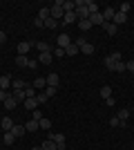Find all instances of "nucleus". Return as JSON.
<instances>
[{
    "mask_svg": "<svg viewBox=\"0 0 134 150\" xmlns=\"http://www.w3.org/2000/svg\"><path fill=\"white\" fill-rule=\"evenodd\" d=\"M40 88H47V81H45V76H40V79H36V81H34V90H40Z\"/></svg>",
    "mask_w": 134,
    "mask_h": 150,
    "instance_id": "7c9ffc66",
    "label": "nucleus"
},
{
    "mask_svg": "<svg viewBox=\"0 0 134 150\" xmlns=\"http://www.w3.org/2000/svg\"><path fill=\"white\" fill-rule=\"evenodd\" d=\"M119 123H121V121H119V117H112V119H109V125H112V128H116Z\"/></svg>",
    "mask_w": 134,
    "mask_h": 150,
    "instance_id": "a18cd8bd",
    "label": "nucleus"
},
{
    "mask_svg": "<svg viewBox=\"0 0 134 150\" xmlns=\"http://www.w3.org/2000/svg\"><path fill=\"white\" fill-rule=\"evenodd\" d=\"M85 2H87V9H89V16H92V13H98V5H96L94 0H85Z\"/></svg>",
    "mask_w": 134,
    "mask_h": 150,
    "instance_id": "c85d7f7f",
    "label": "nucleus"
},
{
    "mask_svg": "<svg viewBox=\"0 0 134 150\" xmlns=\"http://www.w3.org/2000/svg\"><path fill=\"white\" fill-rule=\"evenodd\" d=\"M38 101H36V96H34V99H25V108L27 110H29V112H34V110H38Z\"/></svg>",
    "mask_w": 134,
    "mask_h": 150,
    "instance_id": "9b49d317",
    "label": "nucleus"
},
{
    "mask_svg": "<svg viewBox=\"0 0 134 150\" xmlns=\"http://www.w3.org/2000/svg\"><path fill=\"white\" fill-rule=\"evenodd\" d=\"M125 20H128V16H125V13H121V11H116V13H114V20H112V23H114V25L119 27V25H123V23H125Z\"/></svg>",
    "mask_w": 134,
    "mask_h": 150,
    "instance_id": "f3484780",
    "label": "nucleus"
},
{
    "mask_svg": "<svg viewBox=\"0 0 134 150\" xmlns=\"http://www.w3.org/2000/svg\"><path fill=\"white\" fill-rule=\"evenodd\" d=\"M32 119L34 121H40V119H43V112H40V110H34V112H32Z\"/></svg>",
    "mask_w": 134,
    "mask_h": 150,
    "instance_id": "37998d69",
    "label": "nucleus"
},
{
    "mask_svg": "<svg viewBox=\"0 0 134 150\" xmlns=\"http://www.w3.org/2000/svg\"><path fill=\"white\" fill-rule=\"evenodd\" d=\"M63 11L65 13L76 11V0H63Z\"/></svg>",
    "mask_w": 134,
    "mask_h": 150,
    "instance_id": "9d476101",
    "label": "nucleus"
},
{
    "mask_svg": "<svg viewBox=\"0 0 134 150\" xmlns=\"http://www.w3.org/2000/svg\"><path fill=\"white\" fill-rule=\"evenodd\" d=\"M16 105H18V101L13 99V94H11V96H9V99L5 101V108H7V110H13V108H16Z\"/></svg>",
    "mask_w": 134,
    "mask_h": 150,
    "instance_id": "2f4dec72",
    "label": "nucleus"
},
{
    "mask_svg": "<svg viewBox=\"0 0 134 150\" xmlns=\"http://www.w3.org/2000/svg\"><path fill=\"white\" fill-rule=\"evenodd\" d=\"M45 81H47V85H51V88H58V83H60V76H58L56 72H51L49 76H45Z\"/></svg>",
    "mask_w": 134,
    "mask_h": 150,
    "instance_id": "6e6552de",
    "label": "nucleus"
},
{
    "mask_svg": "<svg viewBox=\"0 0 134 150\" xmlns=\"http://www.w3.org/2000/svg\"><path fill=\"white\" fill-rule=\"evenodd\" d=\"M74 43L78 45V50L83 52L85 56H89V54H94V52H96V47H94V45H92V43H87V40H85L83 36H81V38H76V40H74Z\"/></svg>",
    "mask_w": 134,
    "mask_h": 150,
    "instance_id": "f03ea898",
    "label": "nucleus"
},
{
    "mask_svg": "<svg viewBox=\"0 0 134 150\" xmlns=\"http://www.w3.org/2000/svg\"><path fill=\"white\" fill-rule=\"evenodd\" d=\"M27 67H29V69H36V67H38V61H32V58H29V65H27Z\"/></svg>",
    "mask_w": 134,
    "mask_h": 150,
    "instance_id": "49530a36",
    "label": "nucleus"
},
{
    "mask_svg": "<svg viewBox=\"0 0 134 150\" xmlns=\"http://www.w3.org/2000/svg\"><path fill=\"white\" fill-rule=\"evenodd\" d=\"M32 45L34 43H29V40H22V43L18 45V56H27V52L32 50Z\"/></svg>",
    "mask_w": 134,
    "mask_h": 150,
    "instance_id": "1a4fd4ad",
    "label": "nucleus"
},
{
    "mask_svg": "<svg viewBox=\"0 0 134 150\" xmlns=\"http://www.w3.org/2000/svg\"><path fill=\"white\" fill-rule=\"evenodd\" d=\"M89 23H92V25H101L103 27V23H105V20H103V13L98 11V13H92V16H89Z\"/></svg>",
    "mask_w": 134,
    "mask_h": 150,
    "instance_id": "4468645a",
    "label": "nucleus"
},
{
    "mask_svg": "<svg viewBox=\"0 0 134 150\" xmlns=\"http://www.w3.org/2000/svg\"><path fill=\"white\" fill-rule=\"evenodd\" d=\"M114 13H116L114 7H105V9H103V20H105V23H112V20H114Z\"/></svg>",
    "mask_w": 134,
    "mask_h": 150,
    "instance_id": "0eeeda50",
    "label": "nucleus"
},
{
    "mask_svg": "<svg viewBox=\"0 0 134 150\" xmlns=\"http://www.w3.org/2000/svg\"><path fill=\"white\" fill-rule=\"evenodd\" d=\"M16 65H18V67H27V65H29V58L27 56H16Z\"/></svg>",
    "mask_w": 134,
    "mask_h": 150,
    "instance_id": "72a5a7b5",
    "label": "nucleus"
},
{
    "mask_svg": "<svg viewBox=\"0 0 134 150\" xmlns=\"http://www.w3.org/2000/svg\"><path fill=\"white\" fill-rule=\"evenodd\" d=\"M2 141H5V146H11L13 141H16V134H13V132H5V137H2Z\"/></svg>",
    "mask_w": 134,
    "mask_h": 150,
    "instance_id": "a878e982",
    "label": "nucleus"
},
{
    "mask_svg": "<svg viewBox=\"0 0 134 150\" xmlns=\"http://www.w3.org/2000/svg\"><path fill=\"white\" fill-rule=\"evenodd\" d=\"M13 99H16V101H18V103H25V99H27V96H25V90H13Z\"/></svg>",
    "mask_w": 134,
    "mask_h": 150,
    "instance_id": "aec40b11",
    "label": "nucleus"
},
{
    "mask_svg": "<svg viewBox=\"0 0 134 150\" xmlns=\"http://www.w3.org/2000/svg\"><path fill=\"white\" fill-rule=\"evenodd\" d=\"M103 29L107 31L109 36H114L116 31H119V27H116V25H114V23H103Z\"/></svg>",
    "mask_w": 134,
    "mask_h": 150,
    "instance_id": "a211bd4d",
    "label": "nucleus"
},
{
    "mask_svg": "<svg viewBox=\"0 0 134 150\" xmlns=\"http://www.w3.org/2000/svg\"><path fill=\"white\" fill-rule=\"evenodd\" d=\"M51 61H54V54H51V52H43L38 56V63H45V65H49Z\"/></svg>",
    "mask_w": 134,
    "mask_h": 150,
    "instance_id": "ddd939ff",
    "label": "nucleus"
},
{
    "mask_svg": "<svg viewBox=\"0 0 134 150\" xmlns=\"http://www.w3.org/2000/svg\"><path fill=\"white\" fill-rule=\"evenodd\" d=\"M116 117H119V121H121V125H125V121H128V117H130V110L128 108H123L121 112L116 114Z\"/></svg>",
    "mask_w": 134,
    "mask_h": 150,
    "instance_id": "412c9836",
    "label": "nucleus"
},
{
    "mask_svg": "<svg viewBox=\"0 0 134 150\" xmlns=\"http://www.w3.org/2000/svg\"><path fill=\"white\" fill-rule=\"evenodd\" d=\"M56 90H58V88H51V85H47V88H45V94H47V99H49V96H54V94H56Z\"/></svg>",
    "mask_w": 134,
    "mask_h": 150,
    "instance_id": "ea45409f",
    "label": "nucleus"
},
{
    "mask_svg": "<svg viewBox=\"0 0 134 150\" xmlns=\"http://www.w3.org/2000/svg\"><path fill=\"white\" fill-rule=\"evenodd\" d=\"M36 18H40V20H43V23H45V20L49 18V7H43V9H40V11H38V16H36Z\"/></svg>",
    "mask_w": 134,
    "mask_h": 150,
    "instance_id": "c756f323",
    "label": "nucleus"
},
{
    "mask_svg": "<svg viewBox=\"0 0 134 150\" xmlns=\"http://www.w3.org/2000/svg\"><path fill=\"white\" fill-rule=\"evenodd\" d=\"M11 85H13V90H27V88H29V85H27L25 81H20V79H13Z\"/></svg>",
    "mask_w": 134,
    "mask_h": 150,
    "instance_id": "4be33fe9",
    "label": "nucleus"
},
{
    "mask_svg": "<svg viewBox=\"0 0 134 150\" xmlns=\"http://www.w3.org/2000/svg\"><path fill=\"white\" fill-rule=\"evenodd\" d=\"M9 96H11V94L7 92V90H0V103H5V101L9 99Z\"/></svg>",
    "mask_w": 134,
    "mask_h": 150,
    "instance_id": "a19ab883",
    "label": "nucleus"
},
{
    "mask_svg": "<svg viewBox=\"0 0 134 150\" xmlns=\"http://www.w3.org/2000/svg\"><path fill=\"white\" fill-rule=\"evenodd\" d=\"M114 72H125V63L119 61V63H116V69H114Z\"/></svg>",
    "mask_w": 134,
    "mask_h": 150,
    "instance_id": "c03bdc74",
    "label": "nucleus"
},
{
    "mask_svg": "<svg viewBox=\"0 0 134 150\" xmlns=\"http://www.w3.org/2000/svg\"><path fill=\"white\" fill-rule=\"evenodd\" d=\"M38 123H40V130H49V128H51V121H49V119H45V117L38 121Z\"/></svg>",
    "mask_w": 134,
    "mask_h": 150,
    "instance_id": "c9c22d12",
    "label": "nucleus"
},
{
    "mask_svg": "<svg viewBox=\"0 0 134 150\" xmlns=\"http://www.w3.org/2000/svg\"><path fill=\"white\" fill-rule=\"evenodd\" d=\"M56 43H58V47H60V50H67V47H69V45L74 43V40H72V38H69V34L65 31V34H58Z\"/></svg>",
    "mask_w": 134,
    "mask_h": 150,
    "instance_id": "20e7f679",
    "label": "nucleus"
},
{
    "mask_svg": "<svg viewBox=\"0 0 134 150\" xmlns=\"http://www.w3.org/2000/svg\"><path fill=\"white\" fill-rule=\"evenodd\" d=\"M25 130L27 132H36V130H40V123H38V121H34V119H29L25 123Z\"/></svg>",
    "mask_w": 134,
    "mask_h": 150,
    "instance_id": "f8f14e48",
    "label": "nucleus"
},
{
    "mask_svg": "<svg viewBox=\"0 0 134 150\" xmlns=\"http://www.w3.org/2000/svg\"><path fill=\"white\" fill-rule=\"evenodd\" d=\"M78 52H81V50H78V45H76V43H72L69 47H67V50H65V54H67V56H76Z\"/></svg>",
    "mask_w": 134,
    "mask_h": 150,
    "instance_id": "b1692460",
    "label": "nucleus"
},
{
    "mask_svg": "<svg viewBox=\"0 0 134 150\" xmlns=\"http://www.w3.org/2000/svg\"><path fill=\"white\" fill-rule=\"evenodd\" d=\"M63 16H65V11H63V0H56V2L51 5V9H49V18L60 20Z\"/></svg>",
    "mask_w": 134,
    "mask_h": 150,
    "instance_id": "7ed1b4c3",
    "label": "nucleus"
},
{
    "mask_svg": "<svg viewBox=\"0 0 134 150\" xmlns=\"http://www.w3.org/2000/svg\"><path fill=\"white\" fill-rule=\"evenodd\" d=\"M25 96H27V99H34V96H36V90H34V85H29V88L25 90Z\"/></svg>",
    "mask_w": 134,
    "mask_h": 150,
    "instance_id": "e433bc0d",
    "label": "nucleus"
},
{
    "mask_svg": "<svg viewBox=\"0 0 134 150\" xmlns=\"http://www.w3.org/2000/svg\"><path fill=\"white\" fill-rule=\"evenodd\" d=\"M92 27H94V25L89 23V18L87 20H78V29H81V31H87V29H92Z\"/></svg>",
    "mask_w": 134,
    "mask_h": 150,
    "instance_id": "bb28decb",
    "label": "nucleus"
},
{
    "mask_svg": "<svg viewBox=\"0 0 134 150\" xmlns=\"http://www.w3.org/2000/svg\"><path fill=\"white\" fill-rule=\"evenodd\" d=\"M72 23H78V18H76V13H74V11H69V13H65V16H63V25H72Z\"/></svg>",
    "mask_w": 134,
    "mask_h": 150,
    "instance_id": "2eb2a0df",
    "label": "nucleus"
},
{
    "mask_svg": "<svg viewBox=\"0 0 134 150\" xmlns=\"http://www.w3.org/2000/svg\"><path fill=\"white\" fill-rule=\"evenodd\" d=\"M116 63H119V61H116V58L112 56V54H109V56H105V58H103V65H105V67H107L109 72H114V69H116Z\"/></svg>",
    "mask_w": 134,
    "mask_h": 150,
    "instance_id": "423d86ee",
    "label": "nucleus"
},
{
    "mask_svg": "<svg viewBox=\"0 0 134 150\" xmlns=\"http://www.w3.org/2000/svg\"><path fill=\"white\" fill-rule=\"evenodd\" d=\"M0 128H2V130H7V132H9V130H11V128H13L11 119H9V117H5V119L0 121Z\"/></svg>",
    "mask_w": 134,
    "mask_h": 150,
    "instance_id": "393cba45",
    "label": "nucleus"
},
{
    "mask_svg": "<svg viewBox=\"0 0 134 150\" xmlns=\"http://www.w3.org/2000/svg\"><path fill=\"white\" fill-rule=\"evenodd\" d=\"M43 27H47V29H56V27H58V20H54V18H47V20L43 23Z\"/></svg>",
    "mask_w": 134,
    "mask_h": 150,
    "instance_id": "473e14b6",
    "label": "nucleus"
},
{
    "mask_svg": "<svg viewBox=\"0 0 134 150\" xmlns=\"http://www.w3.org/2000/svg\"><path fill=\"white\" fill-rule=\"evenodd\" d=\"M9 85H11V76L9 74L0 76V90H9Z\"/></svg>",
    "mask_w": 134,
    "mask_h": 150,
    "instance_id": "dca6fc26",
    "label": "nucleus"
},
{
    "mask_svg": "<svg viewBox=\"0 0 134 150\" xmlns=\"http://www.w3.org/2000/svg\"><path fill=\"white\" fill-rule=\"evenodd\" d=\"M9 132H13V134H16V139H18V137H22V134H25V125H13V128H11V130H9Z\"/></svg>",
    "mask_w": 134,
    "mask_h": 150,
    "instance_id": "5701e85b",
    "label": "nucleus"
},
{
    "mask_svg": "<svg viewBox=\"0 0 134 150\" xmlns=\"http://www.w3.org/2000/svg\"><path fill=\"white\" fill-rule=\"evenodd\" d=\"M47 139L56 141L58 150H65V134H60V132H49V137H47Z\"/></svg>",
    "mask_w": 134,
    "mask_h": 150,
    "instance_id": "39448f33",
    "label": "nucleus"
},
{
    "mask_svg": "<svg viewBox=\"0 0 134 150\" xmlns=\"http://www.w3.org/2000/svg\"><path fill=\"white\" fill-rule=\"evenodd\" d=\"M36 45V50L43 54V52H51V47H49V43H45V40H38V43H34Z\"/></svg>",
    "mask_w": 134,
    "mask_h": 150,
    "instance_id": "6ab92c4d",
    "label": "nucleus"
},
{
    "mask_svg": "<svg viewBox=\"0 0 134 150\" xmlns=\"http://www.w3.org/2000/svg\"><path fill=\"white\" fill-rule=\"evenodd\" d=\"M43 150H58V146H56V141H51V139H47L43 146H40Z\"/></svg>",
    "mask_w": 134,
    "mask_h": 150,
    "instance_id": "cd10ccee",
    "label": "nucleus"
},
{
    "mask_svg": "<svg viewBox=\"0 0 134 150\" xmlns=\"http://www.w3.org/2000/svg\"><path fill=\"white\" fill-rule=\"evenodd\" d=\"M130 9H132V5H130V2H123V5H121V9H119V11H121V13H125V16H128V11H130Z\"/></svg>",
    "mask_w": 134,
    "mask_h": 150,
    "instance_id": "4c0bfd02",
    "label": "nucleus"
},
{
    "mask_svg": "<svg viewBox=\"0 0 134 150\" xmlns=\"http://www.w3.org/2000/svg\"><path fill=\"white\" fill-rule=\"evenodd\" d=\"M32 150H43V148H40V146H38V148H32Z\"/></svg>",
    "mask_w": 134,
    "mask_h": 150,
    "instance_id": "8fccbe9b",
    "label": "nucleus"
},
{
    "mask_svg": "<svg viewBox=\"0 0 134 150\" xmlns=\"http://www.w3.org/2000/svg\"><path fill=\"white\" fill-rule=\"evenodd\" d=\"M132 146H134V144H132Z\"/></svg>",
    "mask_w": 134,
    "mask_h": 150,
    "instance_id": "3c124183",
    "label": "nucleus"
},
{
    "mask_svg": "<svg viewBox=\"0 0 134 150\" xmlns=\"http://www.w3.org/2000/svg\"><path fill=\"white\" fill-rule=\"evenodd\" d=\"M5 40H7V34H5V31H0V43H5Z\"/></svg>",
    "mask_w": 134,
    "mask_h": 150,
    "instance_id": "09e8293b",
    "label": "nucleus"
},
{
    "mask_svg": "<svg viewBox=\"0 0 134 150\" xmlns=\"http://www.w3.org/2000/svg\"><path fill=\"white\" fill-rule=\"evenodd\" d=\"M76 18L78 20H87L89 18V9H87V2L85 0H76Z\"/></svg>",
    "mask_w": 134,
    "mask_h": 150,
    "instance_id": "f257e3e1",
    "label": "nucleus"
},
{
    "mask_svg": "<svg viewBox=\"0 0 134 150\" xmlns=\"http://www.w3.org/2000/svg\"><path fill=\"white\" fill-rule=\"evenodd\" d=\"M36 101H38V103H47V101H49V99H47V94H36Z\"/></svg>",
    "mask_w": 134,
    "mask_h": 150,
    "instance_id": "79ce46f5",
    "label": "nucleus"
},
{
    "mask_svg": "<svg viewBox=\"0 0 134 150\" xmlns=\"http://www.w3.org/2000/svg\"><path fill=\"white\" fill-rule=\"evenodd\" d=\"M125 69H130V72H134V61H128V63H125Z\"/></svg>",
    "mask_w": 134,
    "mask_h": 150,
    "instance_id": "de8ad7c7",
    "label": "nucleus"
},
{
    "mask_svg": "<svg viewBox=\"0 0 134 150\" xmlns=\"http://www.w3.org/2000/svg\"><path fill=\"white\" fill-rule=\"evenodd\" d=\"M101 96L103 99H109V96H112V88H109V85H103L101 88Z\"/></svg>",
    "mask_w": 134,
    "mask_h": 150,
    "instance_id": "f704fd0d",
    "label": "nucleus"
},
{
    "mask_svg": "<svg viewBox=\"0 0 134 150\" xmlns=\"http://www.w3.org/2000/svg\"><path fill=\"white\" fill-rule=\"evenodd\" d=\"M51 54H54V56H56V58H63V56H65V50H60V47H56V50H51Z\"/></svg>",
    "mask_w": 134,
    "mask_h": 150,
    "instance_id": "58836bf2",
    "label": "nucleus"
}]
</instances>
